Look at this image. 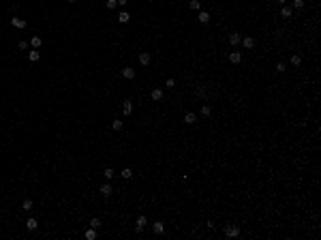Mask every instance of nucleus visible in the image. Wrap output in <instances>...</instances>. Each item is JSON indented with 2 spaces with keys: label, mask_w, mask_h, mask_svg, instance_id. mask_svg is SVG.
<instances>
[{
  "label": "nucleus",
  "mask_w": 321,
  "mask_h": 240,
  "mask_svg": "<svg viewBox=\"0 0 321 240\" xmlns=\"http://www.w3.org/2000/svg\"><path fill=\"white\" fill-rule=\"evenodd\" d=\"M11 24L15 28H26V20H22V17H11Z\"/></svg>",
  "instance_id": "obj_2"
},
{
  "label": "nucleus",
  "mask_w": 321,
  "mask_h": 240,
  "mask_svg": "<svg viewBox=\"0 0 321 240\" xmlns=\"http://www.w3.org/2000/svg\"><path fill=\"white\" fill-rule=\"evenodd\" d=\"M191 9H195V11H197V9H199V0H191Z\"/></svg>",
  "instance_id": "obj_32"
},
{
  "label": "nucleus",
  "mask_w": 321,
  "mask_h": 240,
  "mask_svg": "<svg viewBox=\"0 0 321 240\" xmlns=\"http://www.w3.org/2000/svg\"><path fill=\"white\" fill-rule=\"evenodd\" d=\"M197 20H199V22H201V24H208V22H210V15H208V13H206V11H201V13H199V15H197Z\"/></svg>",
  "instance_id": "obj_14"
},
{
  "label": "nucleus",
  "mask_w": 321,
  "mask_h": 240,
  "mask_svg": "<svg viewBox=\"0 0 321 240\" xmlns=\"http://www.w3.org/2000/svg\"><path fill=\"white\" fill-rule=\"evenodd\" d=\"M210 112H212V109H210L208 105H204V107H201V114H204V116H210Z\"/></svg>",
  "instance_id": "obj_29"
},
{
  "label": "nucleus",
  "mask_w": 321,
  "mask_h": 240,
  "mask_svg": "<svg viewBox=\"0 0 321 240\" xmlns=\"http://www.w3.org/2000/svg\"><path fill=\"white\" fill-rule=\"evenodd\" d=\"M22 208H24V210H30V208H32V199H24Z\"/></svg>",
  "instance_id": "obj_22"
},
{
  "label": "nucleus",
  "mask_w": 321,
  "mask_h": 240,
  "mask_svg": "<svg viewBox=\"0 0 321 240\" xmlns=\"http://www.w3.org/2000/svg\"><path fill=\"white\" fill-rule=\"evenodd\" d=\"M300 62H302V58L298 56V54H296V56H291V64H296V67H298Z\"/></svg>",
  "instance_id": "obj_26"
},
{
  "label": "nucleus",
  "mask_w": 321,
  "mask_h": 240,
  "mask_svg": "<svg viewBox=\"0 0 321 240\" xmlns=\"http://www.w3.org/2000/svg\"><path fill=\"white\" fill-rule=\"evenodd\" d=\"M122 75H124L126 79H133V77H135V69H131V67H124V69H122Z\"/></svg>",
  "instance_id": "obj_3"
},
{
  "label": "nucleus",
  "mask_w": 321,
  "mask_h": 240,
  "mask_svg": "<svg viewBox=\"0 0 321 240\" xmlns=\"http://www.w3.org/2000/svg\"><path fill=\"white\" fill-rule=\"evenodd\" d=\"M274 2H278V4H285V2H287V0H274Z\"/></svg>",
  "instance_id": "obj_33"
},
{
  "label": "nucleus",
  "mask_w": 321,
  "mask_h": 240,
  "mask_svg": "<svg viewBox=\"0 0 321 240\" xmlns=\"http://www.w3.org/2000/svg\"><path fill=\"white\" fill-rule=\"evenodd\" d=\"M165 86H167V88H173V86H176V81H173V79H171V77H169V79H167V81H165Z\"/></svg>",
  "instance_id": "obj_31"
},
{
  "label": "nucleus",
  "mask_w": 321,
  "mask_h": 240,
  "mask_svg": "<svg viewBox=\"0 0 321 240\" xmlns=\"http://www.w3.org/2000/svg\"><path fill=\"white\" fill-rule=\"evenodd\" d=\"M122 112H124V116H128V114L133 112V103H131V101H124V105H122Z\"/></svg>",
  "instance_id": "obj_7"
},
{
  "label": "nucleus",
  "mask_w": 321,
  "mask_h": 240,
  "mask_svg": "<svg viewBox=\"0 0 321 240\" xmlns=\"http://www.w3.org/2000/svg\"><path fill=\"white\" fill-rule=\"evenodd\" d=\"M280 15H283V17H291V9H289V7H283Z\"/></svg>",
  "instance_id": "obj_21"
},
{
  "label": "nucleus",
  "mask_w": 321,
  "mask_h": 240,
  "mask_svg": "<svg viewBox=\"0 0 321 240\" xmlns=\"http://www.w3.org/2000/svg\"><path fill=\"white\" fill-rule=\"evenodd\" d=\"M90 227H94V229H96V227H101V219H99V217H94L92 221H90Z\"/></svg>",
  "instance_id": "obj_20"
},
{
  "label": "nucleus",
  "mask_w": 321,
  "mask_h": 240,
  "mask_svg": "<svg viewBox=\"0 0 321 240\" xmlns=\"http://www.w3.org/2000/svg\"><path fill=\"white\" fill-rule=\"evenodd\" d=\"M28 58H30L32 62H36V60H39V58H41V54H39V52H36V49H32V52L28 54Z\"/></svg>",
  "instance_id": "obj_16"
},
{
  "label": "nucleus",
  "mask_w": 321,
  "mask_h": 240,
  "mask_svg": "<svg viewBox=\"0 0 321 240\" xmlns=\"http://www.w3.org/2000/svg\"><path fill=\"white\" fill-rule=\"evenodd\" d=\"M103 174H105V178H112V176H114V169H112V167H107Z\"/></svg>",
  "instance_id": "obj_30"
},
{
  "label": "nucleus",
  "mask_w": 321,
  "mask_h": 240,
  "mask_svg": "<svg viewBox=\"0 0 321 240\" xmlns=\"http://www.w3.org/2000/svg\"><path fill=\"white\" fill-rule=\"evenodd\" d=\"M118 7V0H107V9H116Z\"/></svg>",
  "instance_id": "obj_28"
},
{
  "label": "nucleus",
  "mask_w": 321,
  "mask_h": 240,
  "mask_svg": "<svg viewBox=\"0 0 321 240\" xmlns=\"http://www.w3.org/2000/svg\"><path fill=\"white\" fill-rule=\"evenodd\" d=\"M150 60H152V56H150V54H148V52H143V54H141V56H139V62L143 64V67H146V64H150Z\"/></svg>",
  "instance_id": "obj_6"
},
{
  "label": "nucleus",
  "mask_w": 321,
  "mask_h": 240,
  "mask_svg": "<svg viewBox=\"0 0 321 240\" xmlns=\"http://www.w3.org/2000/svg\"><path fill=\"white\" fill-rule=\"evenodd\" d=\"M225 234H227V236H231V238H235V236H240V229H238L235 225H227Z\"/></svg>",
  "instance_id": "obj_1"
},
{
  "label": "nucleus",
  "mask_w": 321,
  "mask_h": 240,
  "mask_svg": "<svg viewBox=\"0 0 321 240\" xmlns=\"http://www.w3.org/2000/svg\"><path fill=\"white\" fill-rule=\"evenodd\" d=\"M242 43H244V47H246V49H253V47H255V39H251V36H246Z\"/></svg>",
  "instance_id": "obj_13"
},
{
  "label": "nucleus",
  "mask_w": 321,
  "mask_h": 240,
  "mask_svg": "<svg viewBox=\"0 0 321 240\" xmlns=\"http://www.w3.org/2000/svg\"><path fill=\"white\" fill-rule=\"evenodd\" d=\"M41 43H43V41H41V36H32V39H30V45H32V49L41 47Z\"/></svg>",
  "instance_id": "obj_12"
},
{
  "label": "nucleus",
  "mask_w": 321,
  "mask_h": 240,
  "mask_svg": "<svg viewBox=\"0 0 321 240\" xmlns=\"http://www.w3.org/2000/svg\"><path fill=\"white\" fill-rule=\"evenodd\" d=\"M229 43H231V45H238V43H240V34H238V32H231V34H229Z\"/></svg>",
  "instance_id": "obj_11"
},
{
  "label": "nucleus",
  "mask_w": 321,
  "mask_h": 240,
  "mask_svg": "<svg viewBox=\"0 0 321 240\" xmlns=\"http://www.w3.org/2000/svg\"><path fill=\"white\" fill-rule=\"evenodd\" d=\"M86 238H88V240H94V238H96V232H94V227L86 229Z\"/></svg>",
  "instance_id": "obj_17"
},
{
  "label": "nucleus",
  "mask_w": 321,
  "mask_h": 240,
  "mask_svg": "<svg viewBox=\"0 0 321 240\" xmlns=\"http://www.w3.org/2000/svg\"><path fill=\"white\" fill-rule=\"evenodd\" d=\"M112 191H114L112 184H103V187H101V195H103V197H109V195H112Z\"/></svg>",
  "instance_id": "obj_4"
},
{
  "label": "nucleus",
  "mask_w": 321,
  "mask_h": 240,
  "mask_svg": "<svg viewBox=\"0 0 321 240\" xmlns=\"http://www.w3.org/2000/svg\"><path fill=\"white\" fill-rule=\"evenodd\" d=\"M163 229H165L163 223H154V232H157V234H163Z\"/></svg>",
  "instance_id": "obj_25"
},
{
  "label": "nucleus",
  "mask_w": 321,
  "mask_h": 240,
  "mask_svg": "<svg viewBox=\"0 0 321 240\" xmlns=\"http://www.w3.org/2000/svg\"><path fill=\"white\" fill-rule=\"evenodd\" d=\"M36 225H39V223H36V219H28V221H26V227H28L30 232H34Z\"/></svg>",
  "instance_id": "obj_15"
},
{
  "label": "nucleus",
  "mask_w": 321,
  "mask_h": 240,
  "mask_svg": "<svg viewBox=\"0 0 321 240\" xmlns=\"http://www.w3.org/2000/svg\"><path fill=\"white\" fill-rule=\"evenodd\" d=\"M184 120H186V122H188V124H193V122H195V120H197V118H195V114H193V112H186V116H184Z\"/></svg>",
  "instance_id": "obj_18"
},
{
  "label": "nucleus",
  "mask_w": 321,
  "mask_h": 240,
  "mask_svg": "<svg viewBox=\"0 0 321 240\" xmlns=\"http://www.w3.org/2000/svg\"><path fill=\"white\" fill-rule=\"evenodd\" d=\"M112 129H114V131H120V129H122V120H114V122H112Z\"/></svg>",
  "instance_id": "obj_19"
},
{
  "label": "nucleus",
  "mask_w": 321,
  "mask_h": 240,
  "mask_svg": "<svg viewBox=\"0 0 321 240\" xmlns=\"http://www.w3.org/2000/svg\"><path fill=\"white\" fill-rule=\"evenodd\" d=\"M69 2H77V0H69Z\"/></svg>",
  "instance_id": "obj_34"
},
{
  "label": "nucleus",
  "mask_w": 321,
  "mask_h": 240,
  "mask_svg": "<svg viewBox=\"0 0 321 240\" xmlns=\"http://www.w3.org/2000/svg\"><path fill=\"white\" fill-rule=\"evenodd\" d=\"M131 176H133V169H128V167L122 169V178H131Z\"/></svg>",
  "instance_id": "obj_24"
},
{
  "label": "nucleus",
  "mask_w": 321,
  "mask_h": 240,
  "mask_svg": "<svg viewBox=\"0 0 321 240\" xmlns=\"http://www.w3.org/2000/svg\"><path fill=\"white\" fill-rule=\"evenodd\" d=\"M146 223H148V219H146V217H139V219H137V232H141V229L146 227Z\"/></svg>",
  "instance_id": "obj_10"
},
{
  "label": "nucleus",
  "mask_w": 321,
  "mask_h": 240,
  "mask_svg": "<svg viewBox=\"0 0 321 240\" xmlns=\"http://www.w3.org/2000/svg\"><path fill=\"white\" fill-rule=\"evenodd\" d=\"M150 97H152V101H161V99H163V90H159V88H154Z\"/></svg>",
  "instance_id": "obj_9"
},
{
  "label": "nucleus",
  "mask_w": 321,
  "mask_h": 240,
  "mask_svg": "<svg viewBox=\"0 0 321 240\" xmlns=\"http://www.w3.org/2000/svg\"><path fill=\"white\" fill-rule=\"evenodd\" d=\"M128 20H131V15H128L126 11H120V15H118V22H120V24H126Z\"/></svg>",
  "instance_id": "obj_8"
},
{
  "label": "nucleus",
  "mask_w": 321,
  "mask_h": 240,
  "mask_svg": "<svg viewBox=\"0 0 321 240\" xmlns=\"http://www.w3.org/2000/svg\"><path fill=\"white\" fill-rule=\"evenodd\" d=\"M229 60H231L233 64H238V62L242 60V54L240 52H231V54H229Z\"/></svg>",
  "instance_id": "obj_5"
},
{
  "label": "nucleus",
  "mask_w": 321,
  "mask_h": 240,
  "mask_svg": "<svg viewBox=\"0 0 321 240\" xmlns=\"http://www.w3.org/2000/svg\"><path fill=\"white\" fill-rule=\"evenodd\" d=\"M293 7L296 9H304V0H293Z\"/></svg>",
  "instance_id": "obj_27"
},
{
  "label": "nucleus",
  "mask_w": 321,
  "mask_h": 240,
  "mask_svg": "<svg viewBox=\"0 0 321 240\" xmlns=\"http://www.w3.org/2000/svg\"><path fill=\"white\" fill-rule=\"evenodd\" d=\"M276 71H278V73H285V71H287L285 62H278V64H276Z\"/></svg>",
  "instance_id": "obj_23"
}]
</instances>
